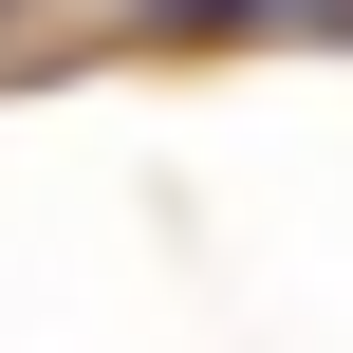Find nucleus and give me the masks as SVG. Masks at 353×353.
Here are the masks:
<instances>
[{"label":"nucleus","mask_w":353,"mask_h":353,"mask_svg":"<svg viewBox=\"0 0 353 353\" xmlns=\"http://www.w3.org/2000/svg\"><path fill=\"white\" fill-rule=\"evenodd\" d=\"M168 19H298V0H168Z\"/></svg>","instance_id":"nucleus-1"}]
</instances>
